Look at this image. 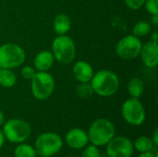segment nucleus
Wrapping results in <instances>:
<instances>
[{
  "label": "nucleus",
  "mask_w": 158,
  "mask_h": 157,
  "mask_svg": "<svg viewBox=\"0 0 158 157\" xmlns=\"http://www.w3.org/2000/svg\"><path fill=\"white\" fill-rule=\"evenodd\" d=\"M124 2L126 6L130 7L131 9L137 10L144 5L145 0H124Z\"/></svg>",
  "instance_id": "b1692460"
},
{
  "label": "nucleus",
  "mask_w": 158,
  "mask_h": 157,
  "mask_svg": "<svg viewBox=\"0 0 158 157\" xmlns=\"http://www.w3.org/2000/svg\"><path fill=\"white\" fill-rule=\"evenodd\" d=\"M87 134L89 143L101 147L106 145L116 136V129L110 120L98 118L92 123Z\"/></svg>",
  "instance_id": "f03ea898"
},
{
  "label": "nucleus",
  "mask_w": 158,
  "mask_h": 157,
  "mask_svg": "<svg viewBox=\"0 0 158 157\" xmlns=\"http://www.w3.org/2000/svg\"><path fill=\"white\" fill-rule=\"evenodd\" d=\"M25 57L23 48L17 43H8L0 46V68H17L24 62Z\"/></svg>",
  "instance_id": "0eeeda50"
},
{
  "label": "nucleus",
  "mask_w": 158,
  "mask_h": 157,
  "mask_svg": "<svg viewBox=\"0 0 158 157\" xmlns=\"http://www.w3.org/2000/svg\"><path fill=\"white\" fill-rule=\"evenodd\" d=\"M17 77L9 68H0V85L5 88H11L16 84Z\"/></svg>",
  "instance_id": "a211bd4d"
},
{
  "label": "nucleus",
  "mask_w": 158,
  "mask_h": 157,
  "mask_svg": "<svg viewBox=\"0 0 158 157\" xmlns=\"http://www.w3.org/2000/svg\"><path fill=\"white\" fill-rule=\"evenodd\" d=\"M14 157H37V153L34 146L22 143L15 147Z\"/></svg>",
  "instance_id": "6ab92c4d"
},
{
  "label": "nucleus",
  "mask_w": 158,
  "mask_h": 157,
  "mask_svg": "<svg viewBox=\"0 0 158 157\" xmlns=\"http://www.w3.org/2000/svg\"><path fill=\"white\" fill-rule=\"evenodd\" d=\"M65 142L67 145L71 149L81 150L89 143L88 134L82 129L73 128L67 132L65 136Z\"/></svg>",
  "instance_id": "9b49d317"
},
{
  "label": "nucleus",
  "mask_w": 158,
  "mask_h": 157,
  "mask_svg": "<svg viewBox=\"0 0 158 157\" xmlns=\"http://www.w3.org/2000/svg\"><path fill=\"white\" fill-rule=\"evenodd\" d=\"M52 53L55 59L61 64L71 63L76 56V46L73 40L66 35H58L52 43Z\"/></svg>",
  "instance_id": "39448f33"
},
{
  "label": "nucleus",
  "mask_w": 158,
  "mask_h": 157,
  "mask_svg": "<svg viewBox=\"0 0 158 157\" xmlns=\"http://www.w3.org/2000/svg\"><path fill=\"white\" fill-rule=\"evenodd\" d=\"M74 78L80 82H90L94 76L93 67L85 61H78L73 67Z\"/></svg>",
  "instance_id": "ddd939ff"
},
{
  "label": "nucleus",
  "mask_w": 158,
  "mask_h": 157,
  "mask_svg": "<svg viewBox=\"0 0 158 157\" xmlns=\"http://www.w3.org/2000/svg\"><path fill=\"white\" fill-rule=\"evenodd\" d=\"M71 27V20L69 17L66 14H58L54 19V30L56 34L63 35L66 34Z\"/></svg>",
  "instance_id": "2eb2a0df"
},
{
  "label": "nucleus",
  "mask_w": 158,
  "mask_h": 157,
  "mask_svg": "<svg viewBox=\"0 0 158 157\" xmlns=\"http://www.w3.org/2000/svg\"><path fill=\"white\" fill-rule=\"evenodd\" d=\"M157 38H158L157 31H155V32L152 34V39H151V41H152V42H154V43H157Z\"/></svg>",
  "instance_id": "c85d7f7f"
},
{
  "label": "nucleus",
  "mask_w": 158,
  "mask_h": 157,
  "mask_svg": "<svg viewBox=\"0 0 158 157\" xmlns=\"http://www.w3.org/2000/svg\"><path fill=\"white\" fill-rule=\"evenodd\" d=\"M151 139H152V142H153V143H154V146H155V147H157L158 146V130L157 129H156V130H155V132H154V134H153V137H152Z\"/></svg>",
  "instance_id": "bb28decb"
},
{
  "label": "nucleus",
  "mask_w": 158,
  "mask_h": 157,
  "mask_svg": "<svg viewBox=\"0 0 158 157\" xmlns=\"http://www.w3.org/2000/svg\"><path fill=\"white\" fill-rule=\"evenodd\" d=\"M142 57L143 63L148 68H156L158 63V46L157 43L150 41L143 45H142V49L140 55Z\"/></svg>",
  "instance_id": "f8f14e48"
},
{
  "label": "nucleus",
  "mask_w": 158,
  "mask_h": 157,
  "mask_svg": "<svg viewBox=\"0 0 158 157\" xmlns=\"http://www.w3.org/2000/svg\"><path fill=\"white\" fill-rule=\"evenodd\" d=\"M145 8L152 16L158 15V0H145Z\"/></svg>",
  "instance_id": "5701e85b"
},
{
  "label": "nucleus",
  "mask_w": 158,
  "mask_h": 157,
  "mask_svg": "<svg viewBox=\"0 0 158 157\" xmlns=\"http://www.w3.org/2000/svg\"><path fill=\"white\" fill-rule=\"evenodd\" d=\"M2 131L6 141L19 144L25 143V141L30 138L31 127L25 120L12 118L4 122Z\"/></svg>",
  "instance_id": "7ed1b4c3"
},
{
  "label": "nucleus",
  "mask_w": 158,
  "mask_h": 157,
  "mask_svg": "<svg viewBox=\"0 0 158 157\" xmlns=\"http://www.w3.org/2000/svg\"><path fill=\"white\" fill-rule=\"evenodd\" d=\"M5 122V116L4 113L0 110V126H2Z\"/></svg>",
  "instance_id": "c756f323"
},
{
  "label": "nucleus",
  "mask_w": 158,
  "mask_h": 157,
  "mask_svg": "<svg viewBox=\"0 0 158 157\" xmlns=\"http://www.w3.org/2000/svg\"><path fill=\"white\" fill-rule=\"evenodd\" d=\"M91 85L94 93L102 97H108L118 92L119 81L114 72L103 69L94 74L91 80Z\"/></svg>",
  "instance_id": "f257e3e1"
},
{
  "label": "nucleus",
  "mask_w": 158,
  "mask_h": 157,
  "mask_svg": "<svg viewBox=\"0 0 158 157\" xmlns=\"http://www.w3.org/2000/svg\"><path fill=\"white\" fill-rule=\"evenodd\" d=\"M5 142H6L5 136H4V134H3V131L0 130V149L3 147V145H4Z\"/></svg>",
  "instance_id": "cd10ccee"
},
{
  "label": "nucleus",
  "mask_w": 158,
  "mask_h": 157,
  "mask_svg": "<svg viewBox=\"0 0 158 157\" xmlns=\"http://www.w3.org/2000/svg\"><path fill=\"white\" fill-rule=\"evenodd\" d=\"M81 157H101V155L98 147L91 143L90 145H86L82 149Z\"/></svg>",
  "instance_id": "4be33fe9"
},
{
  "label": "nucleus",
  "mask_w": 158,
  "mask_h": 157,
  "mask_svg": "<svg viewBox=\"0 0 158 157\" xmlns=\"http://www.w3.org/2000/svg\"><path fill=\"white\" fill-rule=\"evenodd\" d=\"M63 147V140L57 133L44 132L40 134L34 143L37 155L41 157H52L58 154Z\"/></svg>",
  "instance_id": "20e7f679"
},
{
  "label": "nucleus",
  "mask_w": 158,
  "mask_h": 157,
  "mask_svg": "<svg viewBox=\"0 0 158 157\" xmlns=\"http://www.w3.org/2000/svg\"><path fill=\"white\" fill-rule=\"evenodd\" d=\"M55 90V80L47 71H38L31 79V93L35 99H48Z\"/></svg>",
  "instance_id": "423d86ee"
},
{
  "label": "nucleus",
  "mask_w": 158,
  "mask_h": 157,
  "mask_svg": "<svg viewBox=\"0 0 158 157\" xmlns=\"http://www.w3.org/2000/svg\"><path fill=\"white\" fill-rule=\"evenodd\" d=\"M76 93L81 99H88L91 98L94 93L91 82H81L76 89Z\"/></svg>",
  "instance_id": "412c9836"
},
{
  "label": "nucleus",
  "mask_w": 158,
  "mask_h": 157,
  "mask_svg": "<svg viewBox=\"0 0 158 157\" xmlns=\"http://www.w3.org/2000/svg\"><path fill=\"white\" fill-rule=\"evenodd\" d=\"M55 57L51 51L43 50L34 58V67L38 71H47L54 65Z\"/></svg>",
  "instance_id": "4468645a"
},
{
  "label": "nucleus",
  "mask_w": 158,
  "mask_h": 157,
  "mask_svg": "<svg viewBox=\"0 0 158 157\" xmlns=\"http://www.w3.org/2000/svg\"><path fill=\"white\" fill-rule=\"evenodd\" d=\"M152 22L156 26L158 24V15H154L152 18Z\"/></svg>",
  "instance_id": "7c9ffc66"
},
{
  "label": "nucleus",
  "mask_w": 158,
  "mask_h": 157,
  "mask_svg": "<svg viewBox=\"0 0 158 157\" xmlns=\"http://www.w3.org/2000/svg\"><path fill=\"white\" fill-rule=\"evenodd\" d=\"M106 146L108 157H131L134 153L132 142L125 136H115Z\"/></svg>",
  "instance_id": "9d476101"
},
{
  "label": "nucleus",
  "mask_w": 158,
  "mask_h": 157,
  "mask_svg": "<svg viewBox=\"0 0 158 157\" xmlns=\"http://www.w3.org/2000/svg\"><path fill=\"white\" fill-rule=\"evenodd\" d=\"M133 143L134 150L138 151L139 153H144V152H150L153 151L154 148V143L152 142V139L148 136H140L138 137Z\"/></svg>",
  "instance_id": "dca6fc26"
},
{
  "label": "nucleus",
  "mask_w": 158,
  "mask_h": 157,
  "mask_svg": "<svg viewBox=\"0 0 158 157\" xmlns=\"http://www.w3.org/2000/svg\"><path fill=\"white\" fill-rule=\"evenodd\" d=\"M35 73L36 72H35L34 68H32L31 66H25L21 69V75L26 80H31L33 78V76L35 75Z\"/></svg>",
  "instance_id": "393cba45"
},
{
  "label": "nucleus",
  "mask_w": 158,
  "mask_h": 157,
  "mask_svg": "<svg viewBox=\"0 0 158 157\" xmlns=\"http://www.w3.org/2000/svg\"><path fill=\"white\" fill-rule=\"evenodd\" d=\"M74 157H78V156H74Z\"/></svg>",
  "instance_id": "2f4dec72"
},
{
  "label": "nucleus",
  "mask_w": 158,
  "mask_h": 157,
  "mask_svg": "<svg viewBox=\"0 0 158 157\" xmlns=\"http://www.w3.org/2000/svg\"><path fill=\"white\" fill-rule=\"evenodd\" d=\"M121 115L124 120L131 126H140L146 118V112L143 105L138 98L132 97L123 103Z\"/></svg>",
  "instance_id": "6e6552de"
},
{
  "label": "nucleus",
  "mask_w": 158,
  "mask_h": 157,
  "mask_svg": "<svg viewBox=\"0 0 158 157\" xmlns=\"http://www.w3.org/2000/svg\"><path fill=\"white\" fill-rule=\"evenodd\" d=\"M138 157H158L157 147L154 148L153 151L150 152H144V153H140Z\"/></svg>",
  "instance_id": "a878e982"
},
{
  "label": "nucleus",
  "mask_w": 158,
  "mask_h": 157,
  "mask_svg": "<svg viewBox=\"0 0 158 157\" xmlns=\"http://www.w3.org/2000/svg\"><path fill=\"white\" fill-rule=\"evenodd\" d=\"M132 32H133V35H135L137 37L146 36L147 34H149L151 32V25L149 24V22L144 21V20L138 21L134 25Z\"/></svg>",
  "instance_id": "aec40b11"
},
{
  "label": "nucleus",
  "mask_w": 158,
  "mask_h": 157,
  "mask_svg": "<svg viewBox=\"0 0 158 157\" xmlns=\"http://www.w3.org/2000/svg\"><path fill=\"white\" fill-rule=\"evenodd\" d=\"M128 93L132 98H139L143 95L144 91V85L141 79L133 78L130 81L127 86Z\"/></svg>",
  "instance_id": "f3484780"
},
{
  "label": "nucleus",
  "mask_w": 158,
  "mask_h": 157,
  "mask_svg": "<svg viewBox=\"0 0 158 157\" xmlns=\"http://www.w3.org/2000/svg\"><path fill=\"white\" fill-rule=\"evenodd\" d=\"M142 42L135 35H127L120 39L116 45V53L118 57L124 60L136 58L142 49Z\"/></svg>",
  "instance_id": "1a4fd4ad"
}]
</instances>
